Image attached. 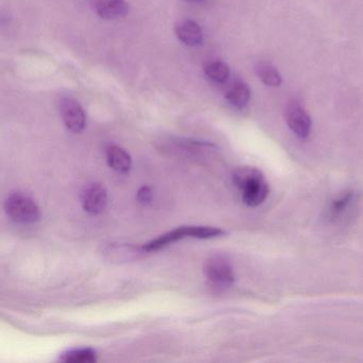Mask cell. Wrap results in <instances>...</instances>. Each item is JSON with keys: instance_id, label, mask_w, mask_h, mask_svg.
Masks as SVG:
<instances>
[{"instance_id": "6", "label": "cell", "mask_w": 363, "mask_h": 363, "mask_svg": "<svg viewBox=\"0 0 363 363\" xmlns=\"http://www.w3.org/2000/svg\"><path fill=\"white\" fill-rule=\"evenodd\" d=\"M286 124L299 139H307L311 131L312 122L309 114L299 104L292 103L286 112Z\"/></svg>"}, {"instance_id": "10", "label": "cell", "mask_w": 363, "mask_h": 363, "mask_svg": "<svg viewBox=\"0 0 363 363\" xmlns=\"http://www.w3.org/2000/svg\"><path fill=\"white\" fill-rule=\"evenodd\" d=\"M107 161L110 167L118 173H127L133 164L130 155L118 145L108 146Z\"/></svg>"}, {"instance_id": "12", "label": "cell", "mask_w": 363, "mask_h": 363, "mask_svg": "<svg viewBox=\"0 0 363 363\" xmlns=\"http://www.w3.org/2000/svg\"><path fill=\"white\" fill-rule=\"evenodd\" d=\"M354 201H356V193L352 191L342 193L337 199H333V203L329 206L328 218L333 220H337L352 207Z\"/></svg>"}, {"instance_id": "16", "label": "cell", "mask_w": 363, "mask_h": 363, "mask_svg": "<svg viewBox=\"0 0 363 363\" xmlns=\"http://www.w3.org/2000/svg\"><path fill=\"white\" fill-rule=\"evenodd\" d=\"M152 192L148 186H143V188L140 189L139 192H138V201L140 203H150V201H152Z\"/></svg>"}, {"instance_id": "8", "label": "cell", "mask_w": 363, "mask_h": 363, "mask_svg": "<svg viewBox=\"0 0 363 363\" xmlns=\"http://www.w3.org/2000/svg\"><path fill=\"white\" fill-rule=\"evenodd\" d=\"M178 39L188 46H196L203 42V31L197 23L191 20L180 21L175 26Z\"/></svg>"}, {"instance_id": "15", "label": "cell", "mask_w": 363, "mask_h": 363, "mask_svg": "<svg viewBox=\"0 0 363 363\" xmlns=\"http://www.w3.org/2000/svg\"><path fill=\"white\" fill-rule=\"evenodd\" d=\"M256 72L261 82H262L265 86H272V88H277V86L281 84V76L278 73L277 69L272 67L271 65L263 62L259 63L256 67Z\"/></svg>"}, {"instance_id": "5", "label": "cell", "mask_w": 363, "mask_h": 363, "mask_svg": "<svg viewBox=\"0 0 363 363\" xmlns=\"http://www.w3.org/2000/svg\"><path fill=\"white\" fill-rule=\"evenodd\" d=\"M63 123L69 130L82 133L86 127V113L82 106L73 99H63L60 104Z\"/></svg>"}, {"instance_id": "3", "label": "cell", "mask_w": 363, "mask_h": 363, "mask_svg": "<svg viewBox=\"0 0 363 363\" xmlns=\"http://www.w3.org/2000/svg\"><path fill=\"white\" fill-rule=\"evenodd\" d=\"M5 210L8 216L18 224H35L41 216L35 199L22 192L12 193L7 197Z\"/></svg>"}, {"instance_id": "9", "label": "cell", "mask_w": 363, "mask_h": 363, "mask_svg": "<svg viewBox=\"0 0 363 363\" xmlns=\"http://www.w3.org/2000/svg\"><path fill=\"white\" fill-rule=\"evenodd\" d=\"M129 7L125 0H101L96 5V12L104 20H116L128 13Z\"/></svg>"}, {"instance_id": "1", "label": "cell", "mask_w": 363, "mask_h": 363, "mask_svg": "<svg viewBox=\"0 0 363 363\" xmlns=\"http://www.w3.org/2000/svg\"><path fill=\"white\" fill-rule=\"evenodd\" d=\"M233 182L248 207H258L269 196V184L264 175L256 167H243L235 169Z\"/></svg>"}, {"instance_id": "7", "label": "cell", "mask_w": 363, "mask_h": 363, "mask_svg": "<svg viewBox=\"0 0 363 363\" xmlns=\"http://www.w3.org/2000/svg\"><path fill=\"white\" fill-rule=\"evenodd\" d=\"M82 207L89 214L96 216L104 211L108 203V193L105 186L99 184L86 186L82 194Z\"/></svg>"}, {"instance_id": "13", "label": "cell", "mask_w": 363, "mask_h": 363, "mask_svg": "<svg viewBox=\"0 0 363 363\" xmlns=\"http://www.w3.org/2000/svg\"><path fill=\"white\" fill-rule=\"evenodd\" d=\"M205 74L212 82L216 84H225L230 76V69L226 63L216 60L206 65Z\"/></svg>"}, {"instance_id": "14", "label": "cell", "mask_w": 363, "mask_h": 363, "mask_svg": "<svg viewBox=\"0 0 363 363\" xmlns=\"http://www.w3.org/2000/svg\"><path fill=\"white\" fill-rule=\"evenodd\" d=\"M60 360L69 363H92L97 360V354L93 348H78L63 354Z\"/></svg>"}, {"instance_id": "11", "label": "cell", "mask_w": 363, "mask_h": 363, "mask_svg": "<svg viewBox=\"0 0 363 363\" xmlns=\"http://www.w3.org/2000/svg\"><path fill=\"white\" fill-rule=\"evenodd\" d=\"M252 92L250 86L242 82H237L227 90L225 99L233 107L242 109L250 103Z\"/></svg>"}, {"instance_id": "2", "label": "cell", "mask_w": 363, "mask_h": 363, "mask_svg": "<svg viewBox=\"0 0 363 363\" xmlns=\"http://www.w3.org/2000/svg\"><path fill=\"white\" fill-rule=\"evenodd\" d=\"M224 231L214 227L203 226H184L180 228L174 229L169 233L160 235L157 239L148 242L143 246V250L146 252H157L167 247L169 244L174 242L180 241L186 238H197V239H211V238L220 237L224 235Z\"/></svg>"}, {"instance_id": "17", "label": "cell", "mask_w": 363, "mask_h": 363, "mask_svg": "<svg viewBox=\"0 0 363 363\" xmlns=\"http://www.w3.org/2000/svg\"><path fill=\"white\" fill-rule=\"evenodd\" d=\"M188 1H192V3H203L205 0H188Z\"/></svg>"}, {"instance_id": "4", "label": "cell", "mask_w": 363, "mask_h": 363, "mask_svg": "<svg viewBox=\"0 0 363 363\" xmlns=\"http://www.w3.org/2000/svg\"><path fill=\"white\" fill-rule=\"evenodd\" d=\"M205 275L208 281L218 289H226L235 282V273L228 260L223 257H213L206 262Z\"/></svg>"}]
</instances>
